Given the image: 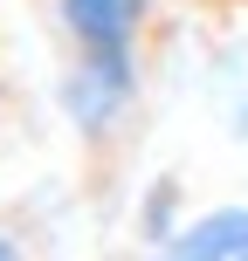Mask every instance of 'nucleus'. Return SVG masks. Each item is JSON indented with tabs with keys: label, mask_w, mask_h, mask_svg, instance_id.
<instances>
[{
	"label": "nucleus",
	"mask_w": 248,
	"mask_h": 261,
	"mask_svg": "<svg viewBox=\"0 0 248 261\" xmlns=\"http://www.w3.org/2000/svg\"><path fill=\"white\" fill-rule=\"evenodd\" d=\"M55 110L76 130V144H90V151L124 144L145 110V55H69L62 48Z\"/></svg>",
	"instance_id": "1"
},
{
	"label": "nucleus",
	"mask_w": 248,
	"mask_h": 261,
	"mask_svg": "<svg viewBox=\"0 0 248 261\" xmlns=\"http://www.w3.org/2000/svg\"><path fill=\"white\" fill-rule=\"evenodd\" d=\"M69 55H145L159 0H49Z\"/></svg>",
	"instance_id": "2"
},
{
	"label": "nucleus",
	"mask_w": 248,
	"mask_h": 261,
	"mask_svg": "<svg viewBox=\"0 0 248 261\" xmlns=\"http://www.w3.org/2000/svg\"><path fill=\"white\" fill-rule=\"evenodd\" d=\"M145 261H248V206L221 199V206L179 213V227L145 241Z\"/></svg>",
	"instance_id": "3"
},
{
	"label": "nucleus",
	"mask_w": 248,
	"mask_h": 261,
	"mask_svg": "<svg viewBox=\"0 0 248 261\" xmlns=\"http://www.w3.org/2000/svg\"><path fill=\"white\" fill-rule=\"evenodd\" d=\"M0 261H35V254H28V241L14 234V227H0Z\"/></svg>",
	"instance_id": "4"
}]
</instances>
